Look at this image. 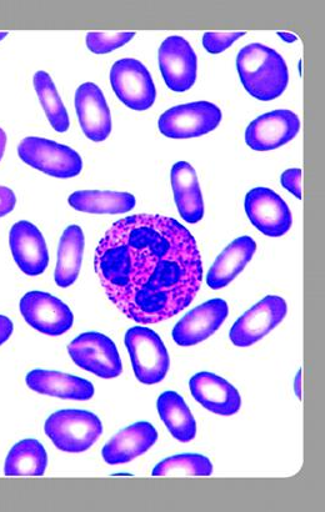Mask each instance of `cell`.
Wrapping results in <instances>:
<instances>
[{
    "label": "cell",
    "mask_w": 325,
    "mask_h": 512,
    "mask_svg": "<svg viewBox=\"0 0 325 512\" xmlns=\"http://www.w3.org/2000/svg\"><path fill=\"white\" fill-rule=\"evenodd\" d=\"M94 266L108 299L142 325L160 323L188 308L203 280L193 235L163 215L118 220L100 240Z\"/></svg>",
    "instance_id": "obj_1"
},
{
    "label": "cell",
    "mask_w": 325,
    "mask_h": 512,
    "mask_svg": "<svg viewBox=\"0 0 325 512\" xmlns=\"http://www.w3.org/2000/svg\"><path fill=\"white\" fill-rule=\"evenodd\" d=\"M240 82L253 98L270 102L285 92L289 83L282 55L263 44H249L237 57Z\"/></svg>",
    "instance_id": "obj_2"
},
{
    "label": "cell",
    "mask_w": 325,
    "mask_h": 512,
    "mask_svg": "<svg viewBox=\"0 0 325 512\" xmlns=\"http://www.w3.org/2000/svg\"><path fill=\"white\" fill-rule=\"evenodd\" d=\"M44 431L57 449L78 454L97 443L103 434V424L90 411L60 410L45 421Z\"/></svg>",
    "instance_id": "obj_3"
},
{
    "label": "cell",
    "mask_w": 325,
    "mask_h": 512,
    "mask_svg": "<svg viewBox=\"0 0 325 512\" xmlns=\"http://www.w3.org/2000/svg\"><path fill=\"white\" fill-rule=\"evenodd\" d=\"M135 378L145 385H155L167 376L170 359L160 336L147 326H134L124 338Z\"/></svg>",
    "instance_id": "obj_4"
},
{
    "label": "cell",
    "mask_w": 325,
    "mask_h": 512,
    "mask_svg": "<svg viewBox=\"0 0 325 512\" xmlns=\"http://www.w3.org/2000/svg\"><path fill=\"white\" fill-rule=\"evenodd\" d=\"M18 154L25 164L54 178H74L83 169V160L75 150L53 140L25 138L19 144Z\"/></svg>",
    "instance_id": "obj_5"
},
{
    "label": "cell",
    "mask_w": 325,
    "mask_h": 512,
    "mask_svg": "<svg viewBox=\"0 0 325 512\" xmlns=\"http://www.w3.org/2000/svg\"><path fill=\"white\" fill-rule=\"evenodd\" d=\"M222 122V110L209 102L178 105L162 114L158 127L164 137L198 138L213 132Z\"/></svg>",
    "instance_id": "obj_6"
},
{
    "label": "cell",
    "mask_w": 325,
    "mask_h": 512,
    "mask_svg": "<svg viewBox=\"0 0 325 512\" xmlns=\"http://www.w3.org/2000/svg\"><path fill=\"white\" fill-rule=\"evenodd\" d=\"M110 84L125 107L144 112L153 107L157 90L149 70L137 59L125 58L110 69Z\"/></svg>",
    "instance_id": "obj_7"
},
{
    "label": "cell",
    "mask_w": 325,
    "mask_h": 512,
    "mask_svg": "<svg viewBox=\"0 0 325 512\" xmlns=\"http://www.w3.org/2000/svg\"><path fill=\"white\" fill-rule=\"evenodd\" d=\"M75 364L102 379L118 378L123 373L122 360L114 341L100 333H84L68 346Z\"/></svg>",
    "instance_id": "obj_8"
},
{
    "label": "cell",
    "mask_w": 325,
    "mask_h": 512,
    "mask_svg": "<svg viewBox=\"0 0 325 512\" xmlns=\"http://www.w3.org/2000/svg\"><path fill=\"white\" fill-rule=\"evenodd\" d=\"M288 306L283 298L265 296L252 309L235 321L230 329V341L238 348H248L278 326L287 315Z\"/></svg>",
    "instance_id": "obj_9"
},
{
    "label": "cell",
    "mask_w": 325,
    "mask_h": 512,
    "mask_svg": "<svg viewBox=\"0 0 325 512\" xmlns=\"http://www.w3.org/2000/svg\"><path fill=\"white\" fill-rule=\"evenodd\" d=\"M250 223L265 237L280 238L292 228V213L287 203L272 189L254 188L244 200Z\"/></svg>",
    "instance_id": "obj_10"
},
{
    "label": "cell",
    "mask_w": 325,
    "mask_h": 512,
    "mask_svg": "<svg viewBox=\"0 0 325 512\" xmlns=\"http://www.w3.org/2000/svg\"><path fill=\"white\" fill-rule=\"evenodd\" d=\"M20 313L27 323L39 333L60 336L70 329L74 316L62 300L43 291H30L19 303Z\"/></svg>",
    "instance_id": "obj_11"
},
{
    "label": "cell",
    "mask_w": 325,
    "mask_h": 512,
    "mask_svg": "<svg viewBox=\"0 0 325 512\" xmlns=\"http://www.w3.org/2000/svg\"><path fill=\"white\" fill-rule=\"evenodd\" d=\"M159 68L170 90L187 92L197 80L198 58L187 40L173 35L160 45Z\"/></svg>",
    "instance_id": "obj_12"
},
{
    "label": "cell",
    "mask_w": 325,
    "mask_h": 512,
    "mask_svg": "<svg viewBox=\"0 0 325 512\" xmlns=\"http://www.w3.org/2000/svg\"><path fill=\"white\" fill-rule=\"evenodd\" d=\"M298 115L287 109L274 110L253 120L245 132V142L255 152L278 149L297 137Z\"/></svg>",
    "instance_id": "obj_13"
},
{
    "label": "cell",
    "mask_w": 325,
    "mask_h": 512,
    "mask_svg": "<svg viewBox=\"0 0 325 512\" xmlns=\"http://www.w3.org/2000/svg\"><path fill=\"white\" fill-rule=\"evenodd\" d=\"M229 314L227 301L212 299L197 306L174 326L173 340L179 346H194L212 336Z\"/></svg>",
    "instance_id": "obj_14"
},
{
    "label": "cell",
    "mask_w": 325,
    "mask_h": 512,
    "mask_svg": "<svg viewBox=\"0 0 325 512\" xmlns=\"http://www.w3.org/2000/svg\"><path fill=\"white\" fill-rule=\"evenodd\" d=\"M80 127L92 142H104L112 133V117L102 89L94 83L80 85L75 93Z\"/></svg>",
    "instance_id": "obj_15"
},
{
    "label": "cell",
    "mask_w": 325,
    "mask_h": 512,
    "mask_svg": "<svg viewBox=\"0 0 325 512\" xmlns=\"http://www.w3.org/2000/svg\"><path fill=\"white\" fill-rule=\"evenodd\" d=\"M9 244L15 263L25 275L38 276L48 268L47 243L34 224L25 220L15 223L10 229Z\"/></svg>",
    "instance_id": "obj_16"
},
{
    "label": "cell",
    "mask_w": 325,
    "mask_h": 512,
    "mask_svg": "<svg viewBox=\"0 0 325 512\" xmlns=\"http://www.w3.org/2000/svg\"><path fill=\"white\" fill-rule=\"evenodd\" d=\"M190 394L203 408L220 416L237 414L242 406L239 391L220 376L198 373L189 381Z\"/></svg>",
    "instance_id": "obj_17"
},
{
    "label": "cell",
    "mask_w": 325,
    "mask_h": 512,
    "mask_svg": "<svg viewBox=\"0 0 325 512\" xmlns=\"http://www.w3.org/2000/svg\"><path fill=\"white\" fill-rule=\"evenodd\" d=\"M158 431L147 421H139L119 431L105 444L102 456L109 465L127 464L147 453L157 443Z\"/></svg>",
    "instance_id": "obj_18"
},
{
    "label": "cell",
    "mask_w": 325,
    "mask_h": 512,
    "mask_svg": "<svg viewBox=\"0 0 325 512\" xmlns=\"http://www.w3.org/2000/svg\"><path fill=\"white\" fill-rule=\"evenodd\" d=\"M25 381L35 393L54 398L87 401L94 396V386L90 381L59 371L33 370Z\"/></svg>",
    "instance_id": "obj_19"
},
{
    "label": "cell",
    "mask_w": 325,
    "mask_h": 512,
    "mask_svg": "<svg viewBox=\"0 0 325 512\" xmlns=\"http://www.w3.org/2000/svg\"><path fill=\"white\" fill-rule=\"evenodd\" d=\"M170 180L180 217L189 224L199 223L204 217V202L192 165L187 162L175 163Z\"/></svg>",
    "instance_id": "obj_20"
},
{
    "label": "cell",
    "mask_w": 325,
    "mask_h": 512,
    "mask_svg": "<svg viewBox=\"0 0 325 512\" xmlns=\"http://www.w3.org/2000/svg\"><path fill=\"white\" fill-rule=\"evenodd\" d=\"M255 250H257V244L250 237H240L230 243L209 270L207 276L209 288L219 290L232 283L252 260Z\"/></svg>",
    "instance_id": "obj_21"
},
{
    "label": "cell",
    "mask_w": 325,
    "mask_h": 512,
    "mask_svg": "<svg viewBox=\"0 0 325 512\" xmlns=\"http://www.w3.org/2000/svg\"><path fill=\"white\" fill-rule=\"evenodd\" d=\"M85 247V238L82 228L70 225L64 230L58 248L57 268L54 279L60 288H69L77 281Z\"/></svg>",
    "instance_id": "obj_22"
},
{
    "label": "cell",
    "mask_w": 325,
    "mask_h": 512,
    "mask_svg": "<svg viewBox=\"0 0 325 512\" xmlns=\"http://www.w3.org/2000/svg\"><path fill=\"white\" fill-rule=\"evenodd\" d=\"M158 413L174 439L189 443L197 435V423L184 399L175 391H165L158 399Z\"/></svg>",
    "instance_id": "obj_23"
},
{
    "label": "cell",
    "mask_w": 325,
    "mask_h": 512,
    "mask_svg": "<svg viewBox=\"0 0 325 512\" xmlns=\"http://www.w3.org/2000/svg\"><path fill=\"white\" fill-rule=\"evenodd\" d=\"M70 207L89 214H125L135 207L134 195L98 190H79L70 195Z\"/></svg>",
    "instance_id": "obj_24"
},
{
    "label": "cell",
    "mask_w": 325,
    "mask_h": 512,
    "mask_svg": "<svg viewBox=\"0 0 325 512\" xmlns=\"http://www.w3.org/2000/svg\"><path fill=\"white\" fill-rule=\"evenodd\" d=\"M48 466V455L38 440L27 439L15 444L5 460L7 476H43Z\"/></svg>",
    "instance_id": "obj_25"
},
{
    "label": "cell",
    "mask_w": 325,
    "mask_h": 512,
    "mask_svg": "<svg viewBox=\"0 0 325 512\" xmlns=\"http://www.w3.org/2000/svg\"><path fill=\"white\" fill-rule=\"evenodd\" d=\"M34 88L43 105L45 115L55 132L65 133L69 129V117L53 79L45 72H37L34 75Z\"/></svg>",
    "instance_id": "obj_26"
},
{
    "label": "cell",
    "mask_w": 325,
    "mask_h": 512,
    "mask_svg": "<svg viewBox=\"0 0 325 512\" xmlns=\"http://www.w3.org/2000/svg\"><path fill=\"white\" fill-rule=\"evenodd\" d=\"M213 474V464L208 458L198 454L175 455L160 461L155 466L153 476H209Z\"/></svg>",
    "instance_id": "obj_27"
},
{
    "label": "cell",
    "mask_w": 325,
    "mask_h": 512,
    "mask_svg": "<svg viewBox=\"0 0 325 512\" xmlns=\"http://www.w3.org/2000/svg\"><path fill=\"white\" fill-rule=\"evenodd\" d=\"M134 37V32H92L87 35V47L94 54H108L122 48L123 45L129 43Z\"/></svg>",
    "instance_id": "obj_28"
},
{
    "label": "cell",
    "mask_w": 325,
    "mask_h": 512,
    "mask_svg": "<svg viewBox=\"0 0 325 512\" xmlns=\"http://www.w3.org/2000/svg\"><path fill=\"white\" fill-rule=\"evenodd\" d=\"M245 32L214 33L207 32L203 35V47L210 54H220L224 50L237 42L239 38L244 37Z\"/></svg>",
    "instance_id": "obj_29"
},
{
    "label": "cell",
    "mask_w": 325,
    "mask_h": 512,
    "mask_svg": "<svg viewBox=\"0 0 325 512\" xmlns=\"http://www.w3.org/2000/svg\"><path fill=\"white\" fill-rule=\"evenodd\" d=\"M302 175V170L295 168L285 170L280 177V183L284 189H287L297 199H302Z\"/></svg>",
    "instance_id": "obj_30"
},
{
    "label": "cell",
    "mask_w": 325,
    "mask_h": 512,
    "mask_svg": "<svg viewBox=\"0 0 325 512\" xmlns=\"http://www.w3.org/2000/svg\"><path fill=\"white\" fill-rule=\"evenodd\" d=\"M15 204H17V197H15L13 190L0 187V218L12 213Z\"/></svg>",
    "instance_id": "obj_31"
},
{
    "label": "cell",
    "mask_w": 325,
    "mask_h": 512,
    "mask_svg": "<svg viewBox=\"0 0 325 512\" xmlns=\"http://www.w3.org/2000/svg\"><path fill=\"white\" fill-rule=\"evenodd\" d=\"M14 330V326L12 320L7 318V316L0 315V345H3L5 341H8L10 336H12Z\"/></svg>",
    "instance_id": "obj_32"
},
{
    "label": "cell",
    "mask_w": 325,
    "mask_h": 512,
    "mask_svg": "<svg viewBox=\"0 0 325 512\" xmlns=\"http://www.w3.org/2000/svg\"><path fill=\"white\" fill-rule=\"evenodd\" d=\"M294 390L295 394L298 396V399H302V370H299L297 376H295Z\"/></svg>",
    "instance_id": "obj_33"
},
{
    "label": "cell",
    "mask_w": 325,
    "mask_h": 512,
    "mask_svg": "<svg viewBox=\"0 0 325 512\" xmlns=\"http://www.w3.org/2000/svg\"><path fill=\"white\" fill-rule=\"evenodd\" d=\"M5 147H7V134L0 128V162H2L4 157Z\"/></svg>",
    "instance_id": "obj_34"
},
{
    "label": "cell",
    "mask_w": 325,
    "mask_h": 512,
    "mask_svg": "<svg viewBox=\"0 0 325 512\" xmlns=\"http://www.w3.org/2000/svg\"><path fill=\"white\" fill-rule=\"evenodd\" d=\"M7 35H8L7 32L0 33V40H3L5 37H7Z\"/></svg>",
    "instance_id": "obj_35"
}]
</instances>
